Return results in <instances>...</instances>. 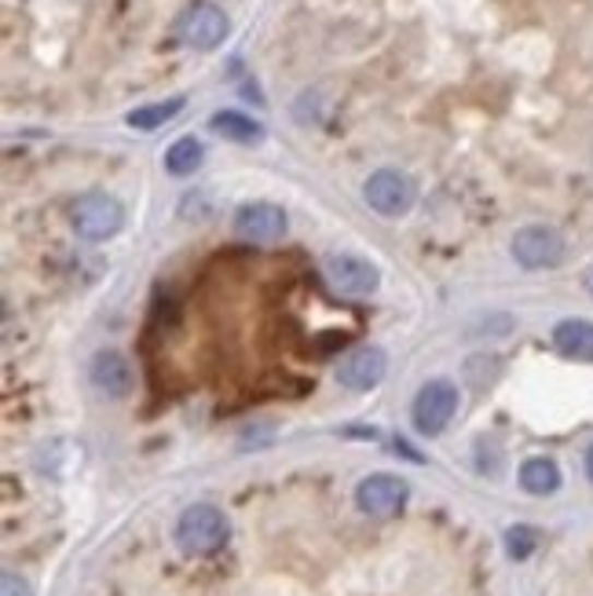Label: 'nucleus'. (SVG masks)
Wrapping results in <instances>:
<instances>
[{
  "instance_id": "1",
  "label": "nucleus",
  "mask_w": 593,
  "mask_h": 596,
  "mask_svg": "<svg viewBox=\"0 0 593 596\" xmlns=\"http://www.w3.org/2000/svg\"><path fill=\"white\" fill-rule=\"evenodd\" d=\"M232 535V524L227 516L210 501H198V505H187L176 520V546H180L187 557H210L216 552Z\"/></svg>"
},
{
  "instance_id": "2",
  "label": "nucleus",
  "mask_w": 593,
  "mask_h": 596,
  "mask_svg": "<svg viewBox=\"0 0 593 596\" xmlns=\"http://www.w3.org/2000/svg\"><path fill=\"white\" fill-rule=\"evenodd\" d=\"M70 224H74V231L85 238V242H107V238L121 231L124 208L114 194L92 191V194H81L78 202L70 205Z\"/></svg>"
},
{
  "instance_id": "3",
  "label": "nucleus",
  "mask_w": 593,
  "mask_h": 596,
  "mask_svg": "<svg viewBox=\"0 0 593 596\" xmlns=\"http://www.w3.org/2000/svg\"><path fill=\"white\" fill-rule=\"evenodd\" d=\"M176 37H180L187 48L213 51L227 37V15L213 0H194V4H187L180 19H176Z\"/></svg>"
},
{
  "instance_id": "4",
  "label": "nucleus",
  "mask_w": 593,
  "mask_h": 596,
  "mask_svg": "<svg viewBox=\"0 0 593 596\" xmlns=\"http://www.w3.org/2000/svg\"><path fill=\"white\" fill-rule=\"evenodd\" d=\"M363 198H367V205L373 208V213L403 216V213H411L414 198H418V187H414V180L407 172L378 169L367 183H363Z\"/></svg>"
},
{
  "instance_id": "5",
  "label": "nucleus",
  "mask_w": 593,
  "mask_h": 596,
  "mask_svg": "<svg viewBox=\"0 0 593 596\" xmlns=\"http://www.w3.org/2000/svg\"><path fill=\"white\" fill-rule=\"evenodd\" d=\"M513 257H517V264L527 267V271L557 267L560 260H565V238L546 224L520 227V231L513 235Z\"/></svg>"
},
{
  "instance_id": "6",
  "label": "nucleus",
  "mask_w": 593,
  "mask_h": 596,
  "mask_svg": "<svg viewBox=\"0 0 593 596\" xmlns=\"http://www.w3.org/2000/svg\"><path fill=\"white\" fill-rule=\"evenodd\" d=\"M454 414H458V389L451 381H429L418 392L411 410L414 428H418L422 436H440L443 428L451 425Z\"/></svg>"
},
{
  "instance_id": "7",
  "label": "nucleus",
  "mask_w": 593,
  "mask_h": 596,
  "mask_svg": "<svg viewBox=\"0 0 593 596\" xmlns=\"http://www.w3.org/2000/svg\"><path fill=\"white\" fill-rule=\"evenodd\" d=\"M411 498V487L407 479L392 476V473H373L367 479H359L356 487V505L367 512V516H378V520H389L395 516Z\"/></svg>"
},
{
  "instance_id": "8",
  "label": "nucleus",
  "mask_w": 593,
  "mask_h": 596,
  "mask_svg": "<svg viewBox=\"0 0 593 596\" xmlns=\"http://www.w3.org/2000/svg\"><path fill=\"white\" fill-rule=\"evenodd\" d=\"M322 271H327L330 286L345 293V297H370L381 282V271L359 253H330Z\"/></svg>"
},
{
  "instance_id": "9",
  "label": "nucleus",
  "mask_w": 593,
  "mask_h": 596,
  "mask_svg": "<svg viewBox=\"0 0 593 596\" xmlns=\"http://www.w3.org/2000/svg\"><path fill=\"white\" fill-rule=\"evenodd\" d=\"M384 370H389V359H384L381 348H373V344H363V348L348 351L345 359L337 366V381L345 384L352 392H370L378 389Z\"/></svg>"
},
{
  "instance_id": "10",
  "label": "nucleus",
  "mask_w": 593,
  "mask_h": 596,
  "mask_svg": "<svg viewBox=\"0 0 593 596\" xmlns=\"http://www.w3.org/2000/svg\"><path fill=\"white\" fill-rule=\"evenodd\" d=\"M235 231L249 242H278L286 235V213L272 202H249L235 213Z\"/></svg>"
},
{
  "instance_id": "11",
  "label": "nucleus",
  "mask_w": 593,
  "mask_h": 596,
  "mask_svg": "<svg viewBox=\"0 0 593 596\" xmlns=\"http://www.w3.org/2000/svg\"><path fill=\"white\" fill-rule=\"evenodd\" d=\"M92 381H96V389L103 395H110V400H124V395L132 392V366L121 351L107 348L92 359Z\"/></svg>"
},
{
  "instance_id": "12",
  "label": "nucleus",
  "mask_w": 593,
  "mask_h": 596,
  "mask_svg": "<svg viewBox=\"0 0 593 596\" xmlns=\"http://www.w3.org/2000/svg\"><path fill=\"white\" fill-rule=\"evenodd\" d=\"M554 344L560 355H568V359H579L586 362L593 359V322L586 319H565L554 326Z\"/></svg>"
},
{
  "instance_id": "13",
  "label": "nucleus",
  "mask_w": 593,
  "mask_h": 596,
  "mask_svg": "<svg viewBox=\"0 0 593 596\" xmlns=\"http://www.w3.org/2000/svg\"><path fill=\"white\" fill-rule=\"evenodd\" d=\"M520 487H524L527 494H554L560 487V468L554 457H527V462L520 465Z\"/></svg>"
},
{
  "instance_id": "14",
  "label": "nucleus",
  "mask_w": 593,
  "mask_h": 596,
  "mask_svg": "<svg viewBox=\"0 0 593 596\" xmlns=\"http://www.w3.org/2000/svg\"><path fill=\"white\" fill-rule=\"evenodd\" d=\"M213 132H221L224 140H232V143H260V135H264V129L253 121V118H246V114H238V110H221V114H213Z\"/></svg>"
},
{
  "instance_id": "15",
  "label": "nucleus",
  "mask_w": 593,
  "mask_h": 596,
  "mask_svg": "<svg viewBox=\"0 0 593 596\" xmlns=\"http://www.w3.org/2000/svg\"><path fill=\"white\" fill-rule=\"evenodd\" d=\"M198 165H202V143H198L194 135H183V140H176L169 151H165V169L173 176H191Z\"/></svg>"
},
{
  "instance_id": "16",
  "label": "nucleus",
  "mask_w": 593,
  "mask_h": 596,
  "mask_svg": "<svg viewBox=\"0 0 593 596\" xmlns=\"http://www.w3.org/2000/svg\"><path fill=\"white\" fill-rule=\"evenodd\" d=\"M183 110V99L176 96V99H165V103H151V107H137L129 114V124L132 129H140V132H151V129H162L165 121H173L176 114Z\"/></svg>"
},
{
  "instance_id": "17",
  "label": "nucleus",
  "mask_w": 593,
  "mask_h": 596,
  "mask_svg": "<svg viewBox=\"0 0 593 596\" xmlns=\"http://www.w3.org/2000/svg\"><path fill=\"white\" fill-rule=\"evenodd\" d=\"M535 546H538V535L527 524H517L506 531V552L513 560H527L535 552Z\"/></svg>"
},
{
  "instance_id": "18",
  "label": "nucleus",
  "mask_w": 593,
  "mask_h": 596,
  "mask_svg": "<svg viewBox=\"0 0 593 596\" xmlns=\"http://www.w3.org/2000/svg\"><path fill=\"white\" fill-rule=\"evenodd\" d=\"M0 596H34V589H29L26 579H19L15 571H4V579H0Z\"/></svg>"
},
{
  "instance_id": "19",
  "label": "nucleus",
  "mask_w": 593,
  "mask_h": 596,
  "mask_svg": "<svg viewBox=\"0 0 593 596\" xmlns=\"http://www.w3.org/2000/svg\"><path fill=\"white\" fill-rule=\"evenodd\" d=\"M586 473H590V479H593V446H590V454H586Z\"/></svg>"
}]
</instances>
